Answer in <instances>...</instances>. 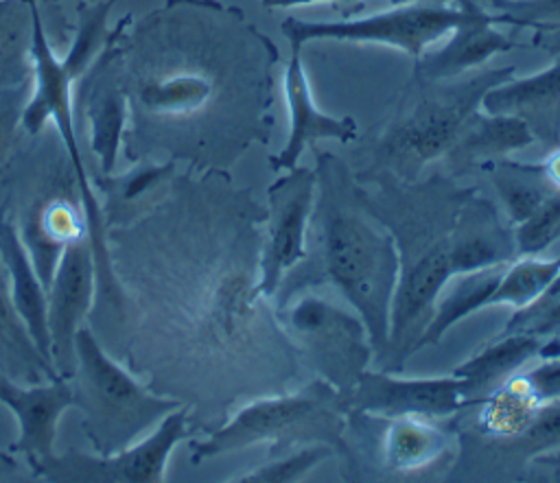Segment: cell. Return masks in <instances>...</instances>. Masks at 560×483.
Returning <instances> with one entry per match:
<instances>
[{"mask_svg":"<svg viewBox=\"0 0 560 483\" xmlns=\"http://www.w3.org/2000/svg\"><path fill=\"white\" fill-rule=\"evenodd\" d=\"M129 48L136 63L122 94L171 133L173 151L223 166L269 140L280 52L238 7L168 0L142 20Z\"/></svg>","mask_w":560,"mask_h":483,"instance_id":"6da1fadb","label":"cell"},{"mask_svg":"<svg viewBox=\"0 0 560 483\" xmlns=\"http://www.w3.org/2000/svg\"><path fill=\"white\" fill-rule=\"evenodd\" d=\"M368 181H378L381 192L372 195L363 188V201L389 227L398 247L400 273L385 358L387 372H400L451 278L518 256L512 227L475 188H462L442 175L424 181L389 177Z\"/></svg>","mask_w":560,"mask_h":483,"instance_id":"7a4b0ae2","label":"cell"},{"mask_svg":"<svg viewBox=\"0 0 560 483\" xmlns=\"http://www.w3.org/2000/svg\"><path fill=\"white\" fill-rule=\"evenodd\" d=\"M315 160L317 188L308 232H313L322 275L361 317L372 352L383 361L400 273L396 240L363 201V186L343 160L319 149Z\"/></svg>","mask_w":560,"mask_h":483,"instance_id":"3957f363","label":"cell"},{"mask_svg":"<svg viewBox=\"0 0 560 483\" xmlns=\"http://www.w3.org/2000/svg\"><path fill=\"white\" fill-rule=\"evenodd\" d=\"M514 72L505 66L440 81L413 74L411 90L405 92L394 118L374 142L370 166L357 173V179H418L427 164L446 155L468 118L481 107L483 94Z\"/></svg>","mask_w":560,"mask_h":483,"instance_id":"277c9868","label":"cell"},{"mask_svg":"<svg viewBox=\"0 0 560 483\" xmlns=\"http://www.w3.org/2000/svg\"><path fill=\"white\" fill-rule=\"evenodd\" d=\"M348 411V398L324 378H315L302 389L262 396L241 407L208 439L190 444L192 461L258 444H271L273 452L313 441L341 448Z\"/></svg>","mask_w":560,"mask_h":483,"instance_id":"5b68a950","label":"cell"},{"mask_svg":"<svg viewBox=\"0 0 560 483\" xmlns=\"http://www.w3.org/2000/svg\"><path fill=\"white\" fill-rule=\"evenodd\" d=\"M74 407L83 411V431L96 455L118 452L138 441L155 422L182 407L147 391L98 345L90 328L74 334Z\"/></svg>","mask_w":560,"mask_h":483,"instance_id":"8992f818","label":"cell"},{"mask_svg":"<svg viewBox=\"0 0 560 483\" xmlns=\"http://www.w3.org/2000/svg\"><path fill=\"white\" fill-rule=\"evenodd\" d=\"M278 319L291 337L298 354H306L319 378L350 396L361 372L368 369L372 343L361 317L313 291L282 302Z\"/></svg>","mask_w":560,"mask_h":483,"instance_id":"52a82bcc","label":"cell"},{"mask_svg":"<svg viewBox=\"0 0 560 483\" xmlns=\"http://www.w3.org/2000/svg\"><path fill=\"white\" fill-rule=\"evenodd\" d=\"M466 17V4L446 2H400L394 9L348 17L335 22L300 20L289 15L282 22V35L291 48H304L308 42H352V44H383L407 52L413 61L424 50L438 44Z\"/></svg>","mask_w":560,"mask_h":483,"instance_id":"ba28073f","label":"cell"},{"mask_svg":"<svg viewBox=\"0 0 560 483\" xmlns=\"http://www.w3.org/2000/svg\"><path fill=\"white\" fill-rule=\"evenodd\" d=\"M558 271L560 256L549 260L538 256H518L508 262L451 278L435 299L431 321L420 334L416 352L438 343L455 323L477 310L492 306H512L514 310L523 308L549 284Z\"/></svg>","mask_w":560,"mask_h":483,"instance_id":"9c48e42d","label":"cell"},{"mask_svg":"<svg viewBox=\"0 0 560 483\" xmlns=\"http://www.w3.org/2000/svg\"><path fill=\"white\" fill-rule=\"evenodd\" d=\"M192 433L188 424V409L177 407L160 426L151 431L142 441L112 452V455H85L70 450L55 455L39 476L59 483H147L164 481L166 463L173 448Z\"/></svg>","mask_w":560,"mask_h":483,"instance_id":"30bf717a","label":"cell"},{"mask_svg":"<svg viewBox=\"0 0 560 483\" xmlns=\"http://www.w3.org/2000/svg\"><path fill=\"white\" fill-rule=\"evenodd\" d=\"M315 188L317 175L306 166L289 168L267 188V229L258 271V291L265 297L273 299L287 275L306 260Z\"/></svg>","mask_w":560,"mask_h":483,"instance_id":"8fae6325","label":"cell"},{"mask_svg":"<svg viewBox=\"0 0 560 483\" xmlns=\"http://www.w3.org/2000/svg\"><path fill=\"white\" fill-rule=\"evenodd\" d=\"M348 407L354 413L370 417H451L470 407L464 378L433 376V378H402L398 372H361L350 396Z\"/></svg>","mask_w":560,"mask_h":483,"instance_id":"7c38bea8","label":"cell"},{"mask_svg":"<svg viewBox=\"0 0 560 483\" xmlns=\"http://www.w3.org/2000/svg\"><path fill=\"white\" fill-rule=\"evenodd\" d=\"M94 271L92 245L72 243L66 247L46 288L52 365L61 378H70L74 374V334L90 306Z\"/></svg>","mask_w":560,"mask_h":483,"instance_id":"4fadbf2b","label":"cell"},{"mask_svg":"<svg viewBox=\"0 0 560 483\" xmlns=\"http://www.w3.org/2000/svg\"><path fill=\"white\" fill-rule=\"evenodd\" d=\"M0 402L7 404L20 426V437L13 450L26 459L33 476H39L44 466L55 457L52 441L59 415L74 404L72 382L55 378L46 385H18L0 369Z\"/></svg>","mask_w":560,"mask_h":483,"instance_id":"5bb4252c","label":"cell"},{"mask_svg":"<svg viewBox=\"0 0 560 483\" xmlns=\"http://www.w3.org/2000/svg\"><path fill=\"white\" fill-rule=\"evenodd\" d=\"M282 87L291 122L287 144L269 160L273 170H289L298 166L304 149L315 146L319 140H337L348 144L359 138V127L350 116H330L315 105L306 68L302 63V48H291Z\"/></svg>","mask_w":560,"mask_h":483,"instance_id":"9a60e30c","label":"cell"},{"mask_svg":"<svg viewBox=\"0 0 560 483\" xmlns=\"http://www.w3.org/2000/svg\"><path fill=\"white\" fill-rule=\"evenodd\" d=\"M466 17L448 33V39L433 50H424L413 61V74L429 81L453 79L481 68L492 55L521 48L512 35H505L492 22V15L479 0H462Z\"/></svg>","mask_w":560,"mask_h":483,"instance_id":"2e32d148","label":"cell"},{"mask_svg":"<svg viewBox=\"0 0 560 483\" xmlns=\"http://www.w3.org/2000/svg\"><path fill=\"white\" fill-rule=\"evenodd\" d=\"M481 109L523 120L547 151L560 146V57L540 72L510 76L490 87L481 98Z\"/></svg>","mask_w":560,"mask_h":483,"instance_id":"e0dca14e","label":"cell"},{"mask_svg":"<svg viewBox=\"0 0 560 483\" xmlns=\"http://www.w3.org/2000/svg\"><path fill=\"white\" fill-rule=\"evenodd\" d=\"M534 142V136L523 120L505 114H488L479 107L442 160L451 170L462 173L472 166L483 168Z\"/></svg>","mask_w":560,"mask_h":483,"instance_id":"ac0fdd59","label":"cell"},{"mask_svg":"<svg viewBox=\"0 0 560 483\" xmlns=\"http://www.w3.org/2000/svg\"><path fill=\"white\" fill-rule=\"evenodd\" d=\"M385 428L378 444L381 463L396 474L420 472L440 461L455 441V433L431 417H381Z\"/></svg>","mask_w":560,"mask_h":483,"instance_id":"d6986e66","label":"cell"},{"mask_svg":"<svg viewBox=\"0 0 560 483\" xmlns=\"http://www.w3.org/2000/svg\"><path fill=\"white\" fill-rule=\"evenodd\" d=\"M0 260L7 269V282H9L13 306L22 317L33 343L37 345L42 356L52 365L50 332H48V299L44 293V284L37 271H33V262L28 260L18 234L2 216H0Z\"/></svg>","mask_w":560,"mask_h":483,"instance_id":"ffe728a7","label":"cell"},{"mask_svg":"<svg viewBox=\"0 0 560 483\" xmlns=\"http://www.w3.org/2000/svg\"><path fill=\"white\" fill-rule=\"evenodd\" d=\"M547 341L529 334L501 332V337L470 356L466 363L453 369L455 376L464 378L470 404L488 396L503 380L514 376L529 358L540 356V350Z\"/></svg>","mask_w":560,"mask_h":483,"instance_id":"44dd1931","label":"cell"},{"mask_svg":"<svg viewBox=\"0 0 560 483\" xmlns=\"http://www.w3.org/2000/svg\"><path fill=\"white\" fill-rule=\"evenodd\" d=\"M90 85L85 92H90L85 114L90 118L92 129V149L101 160V166L105 173H109L116 164L120 142H122V127H125V94L122 87L105 76V63L103 52L96 57L92 70H90Z\"/></svg>","mask_w":560,"mask_h":483,"instance_id":"7402d4cb","label":"cell"},{"mask_svg":"<svg viewBox=\"0 0 560 483\" xmlns=\"http://www.w3.org/2000/svg\"><path fill=\"white\" fill-rule=\"evenodd\" d=\"M0 369L11 376L18 374L26 382H42L61 378L52 365L42 356L33 343L22 317L18 315L7 275L0 271Z\"/></svg>","mask_w":560,"mask_h":483,"instance_id":"603a6c76","label":"cell"},{"mask_svg":"<svg viewBox=\"0 0 560 483\" xmlns=\"http://www.w3.org/2000/svg\"><path fill=\"white\" fill-rule=\"evenodd\" d=\"M492 22L529 31L532 46L560 57V0H486Z\"/></svg>","mask_w":560,"mask_h":483,"instance_id":"cb8c5ba5","label":"cell"},{"mask_svg":"<svg viewBox=\"0 0 560 483\" xmlns=\"http://www.w3.org/2000/svg\"><path fill=\"white\" fill-rule=\"evenodd\" d=\"M31 44L28 0H0V85L24 76L26 46Z\"/></svg>","mask_w":560,"mask_h":483,"instance_id":"d4e9b609","label":"cell"},{"mask_svg":"<svg viewBox=\"0 0 560 483\" xmlns=\"http://www.w3.org/2000/svg\"><path fill=\"white\" fill-rule=\"evenodd\" d=\"M501 332L529 334L545 341L560 334V271L529 304L514 310Z\"/></svg>","mask_w":560,"mask_h":483,"instance_id":"484cf974","label":"cell"},{"mask_svg":"<svg viewBox=\"0 0 560 483\" xmlns=\"http://www.w3.org/2000/svg\"><path fill=\"white\" fill-rule=\"evenodd\" d=\"M516 256H538L560 238V190L549 192L521 223L512 225Z\"/></svg>","mask_w":560,"mask_h":483,"instance_id":"4316f807","label":"cell"},{"mask_svg":"<svg viewBox=\"0 0 560 483\" xmlns=\"http://www.w3.org/2000/svg\"><path fill=\"white\" fill-rule=\"evenodd\" d=\"M335 455V448L324 441H313L306 446H300L295 450H287V455L271 459L269 463L252 470L249 474L241 476V483H289L300 481L304 474H308L315 466L330 459Z\"/></svg>","mask_w":560,"mask_h":483,"instance_id":"83f0119b","label":"cell"},{"mask_svg":"<svg viewBox=\"0 0 560 483\" xmlns=\"http://www.w3.org/2000/svg\"><path fill=\"white\" fill-rule=\"evenodd\" d=\"M22 92H26L24 79L0 85V155L13 140L15 127L22 125V111L26 105Z\"/></svg>","mask_w":560,"mask_h":483,"instance_id":"f1b7e54d","label":"cell"},{"mask_svg":"<svg viewBox=\"0 0 560 483\" xmlns=\"http://www.w3.org/2000/svg\"><path fill=\"white\" fill-rule=\"evenodd\" d=\"M330 2H352V0H260L265 9H291V7H311V4H330ZM394 4L409 0H389Z\"/></svg>","mask_w":560,"mask_h":483,"instance_id":"f546056e","label":"cell"},{"mask_svg":"<svg viewBox=\"0 0 560 483\" xmlns=\"http://www.w3.org/2000/svg\"><path fill=\"white\" fill-rule=\"evenodd\" d=\"M540 164H542V170H545L547 179H549L556 188H560V146L551 149L549 155H547V160L540 162Z\"/></svg>","mask_w":560,"mask_h":483,"instance_id":"4dcf8cb0","label":"cell"},{"mask_svg":"<svg viewBox=\"0 0 560 483\" xmlns=\"http://www.w3.org/2000/svg\"><path fill=\"white\" fill-rule=\"evenodd\" d=\"M22 479H24V472L18 466V461L0 452V481H22Z\"/></svg>","mask_w":560,"mask_h":483,"instance_id":"1f68e13d","label":"cell"},{"mask_svg":"<svg viewBox=\"0 0 560 483\" xmlns=\"http://www.w3.org/2000/svg\"><path fill=\"white\" fill-rule=\"evenodd\" d=\"M542 354H560V334L551 337V339L545 343Z\"/></svg>","mask_w":560,"mask_h":483,"instance_id":"d6a6232c","label":"cell"},{"mask_svg":"<svg viewBox=\"0 0 560 483\" xmlns=\"http://www.w3.org/2000/svg\"><path fill=\"white\" fill-rule=\"evenodd\" d=\"M42 4H48V7H52V4H59L61 0H39Z\"/></svg>","mask_w":560,"mask_h":483,"instance_id":"836d02e7","label":"cell"}]
</instances>
